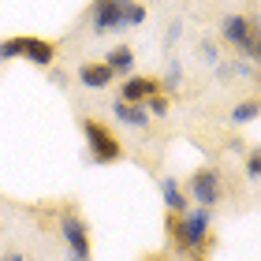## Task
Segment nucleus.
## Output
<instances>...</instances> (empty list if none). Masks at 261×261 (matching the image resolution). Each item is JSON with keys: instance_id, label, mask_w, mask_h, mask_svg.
I'll return each instance as SVG.
<instances>
[{"instance_id": "obj_1", "label": "nucleus", "mask_w": 261, "mask_h": 261, "mask_svg": "<svg viewBox=\"0 0 261 261\" xmlns=\"http://www.w3.org/2000/svg\"><path fill=\"white\" fill-rule=\"evenodd\" d=\"M220 41L231 45L235 53H243L246 60L257 64V53H261V34H257V19L254 15H243V11H228L220 19Z\"/></svg>"}, {"instance_id": "obj_2", "label": "nucleus", "mask_w": 261, "mask_h": 261, "mask_svg": "<svg viewBox=\"0 0 261 261\" xmlns=\"http://www.w3.org/2000/svg\"><path fill=\"white\" fill-rule=\"evenodd\" d=\"M82 138H86V149H90V161L93 164H116V161H123V142L120 135L109 127V123H101V120H93V116H82Z\"/></svg>"}, {"instance_id": "obj_3", "label": "nucleus", "mask_w": 261, "mask_h": 261, "mask_svg": "<svg viewBox=\"0 0 261 261\" xmlns=\"http://www.w3.org/2000/svg\"><path fill=\"white\" fill-rule=\"evenodd\" d=\"M209 231H213V209H187L179 213V239L175 246L187 254H201V246L209 243Z\"/></svg>"}, {"instance_id": "obj_4", "label": "nucleus", "mask_w": 261, "mask_h": 261, "mask_svg": "<svg viewBox=\"0 0 261 261\" xmlns=\"http://www.w3.org/2000/svg\"><path fill=\"white\" fill-rule=\"evenodd\" d=\"M183 191H187V198H194L201 209H217L220 198H224V179H220L217 168L201 164V168L191 172V179L183 183Z\"/></svg>"}, {"instance_id": "obj_5", "label": "nucleus", "mask_w": 261, "mask_h": 261, "mask_svg": "<svg viewBox=\"0 0 261 261\" xmlns=\"http://www.w3.org/2000/svg\"><path fill=\"white\" fill-rule=\"evenodd\" d=\"M60 235H64V243H67L71 257H79V261H90V254H93L90 228H86V220H82L75 209H64V213H60Z\"/></svg>"}, {"instance_id": "obj_6", "label": "nucleus", "mask_w": 261, "mask_h": 261, "mask_svg": "<svg viewBox=\"0 0 261 261\" xmlns=\"http://www.w3.org/2000/svg\"><path fill=\"white\" fill-rule=\"evenodd\" d=\"M90 27L93 34H123V0H93Z\"/></svg>"}, {"instance_id": "obj_7", "label": "nucleus", "mask_w": 261, "mask_h": 261, "mask_svg": "<svg viewBox=\"0 0 261 261\" xmlns=\"http://www.w3.org/2000/svg\"><path fill=\"white\" fill-rule=\"evenodd\" d=\"M157 90H161V79H153V75H127L123 86H120V101L142 105V101H149Z\"/></svg>"}, {"instance_id": "obj_8", "label": "nucleus", "mask_w": 261, "mask_h": 261, "mask_svg": "<svg viewBox=\"0 0 261 261\" xmlns=\"http://www.w3.org/2000/svg\"><path fill=\"white\" fill-rule=\"evenodd\" d=\"M75 79H79V86H86V90H105V86H112V71L105 60H86V64H79L75 67Z\"/></svg>"}, {"instance_id": "obj_9", "label": "nucleus", "mask_w": 261, "mask_h": 261, "mask_svg": "<svg viewBox=\"0 0 261 261\" xmlns=\"http://www.w3.org/2000/svg\"><path fill=\"white\" fill-rule=\"evenodd\" d=\"M112 116H116V123H123L130 130H146L153 120L146 112V105H130V101H112Z\"/></svg>"}, {"instance_id": "obj_10", "label": "nucleus", "mask_w": 261, "mask_h": 261, "mask_svg": "<svg viewBox=\"0 0 261 261\" xmlns=\"http://www.w3.org/2000/svg\"><path fill=\"white\" fill-rule=\"evenodd\" d=\"M22 60H30L34 67H53L56 64V41L30 38V34H27V53H22Z\"/></svg>"}, {"instance_id": "obj_11", "label": "nucleus", "mask_w": 261, "mask_h": 261, "mask_svg": "<svg viewBox=\"0 0 261 261\" xmlns=\"http://www.w3.org/2000/svg\"><path fill=\"white\" fill-rule=\"evenodd\" d=\"M105 64H109V71H112L116 79L135 75V49H130V45H123V41H116L112 49H109V56H105Z\"/></svg>"}, {"instance_id": "obj_12", "label": "nucleus", "mask_w": 261, "mask_h": 261, "mask_svg": "<svg viewBox=\"0 0 261 261\" xmlns=\"http://www.w3.org/2000/svg\"><path fill=\"white\" fill-rule=\"evenodd\" d=\"M161 194H164L168 213H187V209H191V205H187V191H183V183L175 179V175H164V179H161Z\"/></svg>"}, {"instance_id": "obj_13", "label": "nucleus", "mask_w": 261, "mask_h": 261, "mask_svg": "<svg viewBox=\"0 0 261 261\" xmlns=\"http://www.w3.org/2000/svg\"><path fill=\"white\" fill-rule=\"evenodd\" d=\"M257 116H261L257 97H246V101H239V105L231 109V123H235V127H243V123H254Z\"/></svg>"}, {"instance_id": "obj_14", "label": "nucleus", "mask_w": 261, "mask_h": 261, "mask_svg": "<svg viewBox=\"0 0 261 261\" xmlns=\"http://www.w3.org/2000/svg\"><path fill=\"white\" fill-rule=\"evenodd\" d=\"M146 22V4H138V0H123V30H135Z\"/></svg>"}, {"instance_id": "obj_15", "label": "nucleus", "mask_w": 261, "mask_h": 261, "mask_svg": "<svg viewBox=\"0 0 261 261\" xmlns=\"http://www.w3.org/2000/svg\"><path fill=\"white\" fill-rule=\"evenodd\" d=\"M22 53H27V34H15V38L0 41V60H19Z\"/></svg>"}, {"instance_id": "obj_16", "label": "nucleus", "mask_w": 261, "mask_h": 261, "mask_svg": "<svg viewBox=\"0 0 261 261\" xmlns=\"http://www.w3.org/2000/svg\"><path fill=\"white\" fill-rule=\"evenodd\" d=\"M142 105H146V112H149V116H168V112H172V93L157 90L149 101H142Z\"/></svg>"}, {"instance_id": "obj_17", "label": "nucleus", "mask_w": 261, "mask_h": 261, "mask_svg": "<svg viewBox=\"0 0 261 261\" xmlns=\"http://www.w3.org/2000/svg\"><path fill=\"white\" fill-rule=\"evenodd\" d=\"M198 60H201V64H209V67H217V64H220V49H217V41H205V38H201V41H198Z\"/></svg>"}, {"instance_id": "obj_18", "label": "nucleus", "mask_w": 261, "mask_h": 261, "mask_svg": "<svg viewBox=\"0 0 261 261\" xmlns=\"http://www.w3.org/2000/svg\"><path fill=\"white\" fill-rule=\"evenodd\" d=\"M183 86V67H179V60H172L168 64V75H164V93L168 90H179Z\"/></svg>"}, {"instance_id": "obj_19", "label": "nucleus", "mask_w": 261, "mask_h": 261, "mask_svg": "<svg viewBox=\"0 0 261 261\" xmlns=\"http://www.w3.org/2000/svg\"><path fill=\"white\" fill-rule=\"evenodd\" d=\"M246 175H250L254 183L261 179V149H250V153H246Z\"/></svg>"}, {"instance_id": "obj_20", "label": "nucleus", "mask_w": 261, "mask_h": 261, "mask_svg": "<svg viewBox=\"0 0 261 261\" xmlns=\"http://www.w3.org/2000/svg\"><path fill=\"white\" fill-rule=\"evenodd\" d=\"M179 34H183V22H179V19H172V22H168V34H164V41L175 45V38H179Z\"/></svg>"}, {"instance_id": "obj_21", "label": "nucleus", "mask_w": 261, "mask_h": 261, "mask_svg": "<svg viewBox=\"0 0 261 261\" xmlns=\"http://www.w3.org/2000/svg\"><path fill=\"white\" fill-rule=\"evenodd\" d=\"M0 261H27V254H22V250H4Z\"/></svg>"}, {"instance_id": "obj_22", "label": "nucleus", "mask_w": 261, "mask_h": 261, "mask_svg": "<svg viewBox=\"0 0 261 261\" xmlns=\"http://www.w3.org/2000/svg\"><path fill=\"white\" fill-rule=\"evenodd\" d=\"M75 261H79V257H75Z\"/></svg>"}]
</instances>
